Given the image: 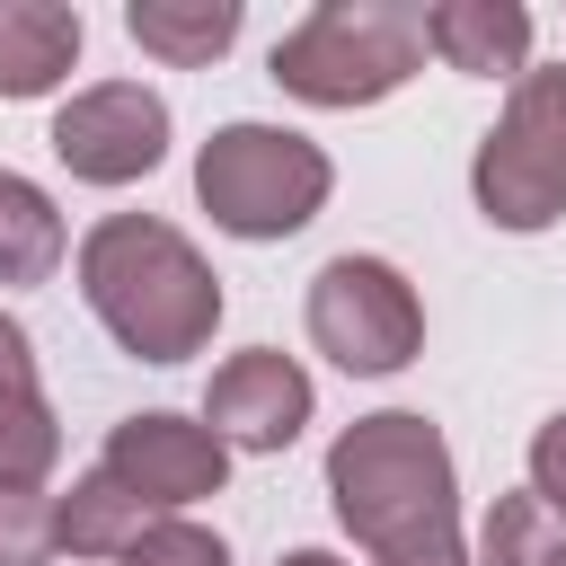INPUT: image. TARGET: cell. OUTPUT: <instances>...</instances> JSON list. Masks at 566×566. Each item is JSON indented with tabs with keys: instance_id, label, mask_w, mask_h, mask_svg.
Returning a JSON list of instances; mask_svg holds the SVG:
<instances>
[{
	"instance_id": "52a82bcc",
	"label": "cell",
	"mask_w": 566,
	"mask_h": 566,
	"mask_svg": "<svg viewBox=\"0 0 566 566\" xmlns=\"http://www.w3.org/2000/svg\"><path fill=\"white\" fill-rule=\"evenodd\" d=\"M159 150H168V106L142 80H97L53 115V159L80 186H133L159 168Z\"/></svg>"
},
{
	"instance_id": "7a4b0ae2",
	"label": "cell",
	"mask_w": 566,
	"mask_h": 566,
	"mask_svg": "<svg viewBox=\"0 0 566 566\" xmlns=\"http://www.w3.org/2000/svg\"><path fill=\"white\" fill-rule=\"evenodd\" d=\"M80 292H88V310L115 327V345L142 354V363H186V354H203V336H212V318H221L212 265H203L168 221H150V212H115V221H97V230L80 239Z\"/></svg>"
},
{
	"instance_id": "ba28073f",
	"label": "cell",
	"mask_w": 566,
	"mask_h": 566,
	"mask_svg": "<svg viewBox=\"0 0 566 566\" xmlns=\"http://www.w3.org/2000/svg\"><path fill=\"white\" fill-rule=\"evenodd\" d=\"M106 469L142 495V504H195V495H221V469H230V442L212 424H186V416H124L115 442H106Z\"/></svg>"
},
{
	"instance_id": "8992f818",
	"label": "cell",
	"mask_w": 566,
	"mask_h": 566,
	"mask_svg": "<svg viewBox=\"0 0 566 566\" xmlns=\"http://www.w3.org/2000/svg\"><path fill=\"white\" fill-rule=\"evenodd\" d=\"M310 345L327 363H345V371H398L424 345V310H416V292H407L398 265L336 256L310 283Z\"/></svg>"
},
{
	"instance_id": "8fae6325",
	"label": "cell",
	"mask_w": 566,
	"mask_h": 566,
	"mask_svg": "<svg viewBox=\"0 0 566 566\" xmlns=\"http://www.w3.org/2000/svg\"><path fill=\"white\" fill-rule=\"evenodd\" d=\"M424 35H433V53H442L451 71L495 80V71H522V53H531V9H513V0H442V9H424Z\"/></svg>"
},
{
	"instance_id": "5bb4252c",
	"label": "cell",
	"mask_w": 566,
	"mask_h": 566,
	"mask_svg": "<svg viewBox=\"0 0 566 566\" xmlns=\"http://www.w3.org/2000/svg\"><path fill=\"white\" fill-rule=\"evenodd\" d=\"M62 265V212L44 203V186L0 168V283H44Z\"/></svg>"
},
{
	"instance_id": "9a60e30c",
	"label": "cell",
	"mask_w": 566,
	"mask_h": 566,
	"mask_svg": "<svg viewBox=\"0 0 566 566\" xmlns=\"http://www.w3.org/2000/svg\"><path fill=\"white\" fill-rule=\"evenodd\" d=\"M478 566H566V513L548 495H495Z\"/></svg>"
},
{
	"instance_id": "277c9868",
	"label": "cell",
	"mask_w": 566,
	"mask_h": 566,
	"mask_svg": "<svg viewBox=\"0 0 566 566\" xmlns=\"http://www.w3.org/2000/svg\"><path fill=\"white\" fill-rule=\"evenodd\" d=\"M195 195L230 239H292L327 203V150L283 124H221L195 159Z\"/></svg>"
},
{
	"instance_id": "4fadbf2b",
	"label": "cell",
	"mask_w": 566,
	"mask_h": 566,
	"mask_svg": "<svg viewBox=\"0 0 566 566\" xmlns=\"http://www.w3.org/2000/svg\"><path fill=\"white\" fill-rule=\"evenodd\" d=\"M124 27H133V44L159 53V62H212V53L239 35V0H133Z\"/></svg>"
},
{
	"instance_id": "ac0fdd59",
	"label": "cell",
	"mask_w": 566,
	"mask_h": 566,
	"mask_svg": "<svg viewBox=\"0 0 566 566\" xmlns=\"http://www.w3.org/2000/svg\"><path fill=\"white\" fill-rule=\"evenodd\" d=\"M531 495H548V504L566 513V416H548V424L531 433Z\"/></svg>"
},
{
	"instance_id": "5b68a950",
	"label": "cell",
	"mask_w": 566,
	"mask_h": 566,
	"mask_svg": "<svg viewBox=\"0 0 566 566\" xmlns=\"http://www.w3.org/2000/svg\"><path fill=\"white\" fill-rule=\"evenodd\" d=\"M478 203L495 230H548L566 212V71H522L504 124L478 142Z\"/></svg>"
},
{
	"instance_id": "e0dca14e",
	"label": "cell",
	"mask_w": 566,
	"mask_h": 566,
	"mask_svg": "<svg viewBox=\"0 0 566 566\" xmlns=\"http://www.w3.org/2000/svg\"><path fill=\"white\" fill-rule=\"evenodd\" d=\"M124 566H230V548L212 531H195V522H159L150 539L124 548Z\"/></svg>"
},
{
	"instance_id": "30bf717a",
	"label": "cell",
	"mask_w": 566,
	"mask_h": 566,
	"mask_svg": "<svg viewBox=\"0 0 566 566\" xmlns=\"http://www.w3.org/2000/svg\"><path fill=\"white\" fill-rule=\"evenodd\" d=\"M71 62H80V9L0 0V97H44Z\"/></svg>"
},
{
	"instance_id": "d6986e66",
	"label": "cell",
	"mask_w": 566,
	"mask_h": 566,
	"mask_svg": "<svg viewBox=\"0 0 566 566\" xmlns=\"http://www.w3.org/2000/svg\"><path fill=\"white\" fill-rule=\"evenodd\" d=\"M9 398H44L35 389V354H27V327L18 318H0V407Z\"/></svg>"
},
{
	"instance_id": "ffe728a7",
	"label": "cell",
	"mask_w": 566,
	"mask_h": 566,
	"mask_svg": "<svg viewBox=\"0 0 566 566\" xmlns=\"http://www.w3.org/2000/svg\"><path fill=\"white\" fill-rule=\"evenodd\" d=\"M283 566H336V557H327V548H292Z\"/></svg>"
},
{
	"instance_id": "6da1fadb",
	"label": "cell",
	"mask_w": 566,
	"mask_h": 566,
	"mask_svg": "<svg viewBox=\"0 0 566 566\" xmlns=\"http://www.w3.org/2000/svg\"><path fill=\"white\" fill-rule=\"evenodd\" d=\"M327 495H336V522L380 566H469L460 504H451V451L424 416L389 407V416H363L354 433H336Z\"/></svg>"
},
{
	"instance_id": "7c38bea8",
	"label": "cell",
	"mask_w": 566,
	"mask_h": 566,
	"mask_svg": "<svg viewBox=\"0 0 566 566\" xmlns=\"http://www.w3.org/2000/svg\"><path fill=\"white\" fill-rule=\"evenodd\" d=\"M150 531H159V504H142L115 469H88V478L53 504V539H62V548H80V557L133 548V539H150Z\"/></svg>"
},
{
	"instance_id": "3957f363",
	"label": "cell",
	"mask_w": 566,
	"mask_h": 566,
	"mask_svg": "<svg viewBox=\"0 0 566 566\" xmlns=\"http://www.w3.org/2000/svg\"><path fill=\"white\" fill-rule=\"evenodd\" d=\"M424 9L407 0H327L274 44V80L310 106H371L424 62Z\"/></svg>"
},
{
	"instance_id": "9c48e42d",
	"label": "cell",
	"mask_w": 566,
	"mask_h": 566,
	"mask_svg": "<svg viewBox=\"0 0 566 566\" xmlns=\"http://www.w3.org/2000/svg\"><path fill=\"white\" fill-rule=\"evenodd\" d=\"M203 424L221 442H239V451H283L310 424V371L292 354H274V345L230 354L212 371V389H203Z\"/></svg>"
},
{
	"instance_id": "2e32d148",
	"label": "cell",
	"mask_w": 566,
	"mask_h": 566,
	"mask_svg": "<svg viewBox=\"0 0 566 566\" xmlns=\"http://www.w3.org/2000/svg\"><path fill=\"white\" fill-rule=\"evenodd\" d=\"M62 539H53V504L27 495V486H0V566H44Z\"/></svg>"
}]
</instances>
